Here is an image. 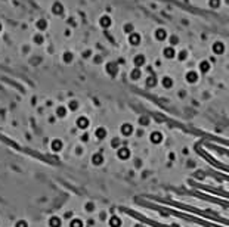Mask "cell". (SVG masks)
Masks as SVG:
<instances>
[{"label": "cell", "instance_id": "1", "mask_svg": "<svg viewBox=\"0 0 229 227\" xmlns=\"http://www.w3.org/2000/svg\"><path fill=\"white\" fill-rule=\"evenodd\" d=\"M52 12L55 15H61V13H64V4L61 3V1H55L52 4Z\"/></svg>", "mask_w": 229, "mask_h": 227}, {"label": "cell", "instance_id": "2", "mask_svg": "<svg viewBox=\"0 0 229 227\" xmlns=\"http://www.w3.org/2000/svg\"><path fill=\"white\" fill-rule=\"evenodd\" d=\"M99 24H101V27H104V28L111 27V24H112L111 16H109V15H102V16L99 18Z\"/></svg>", "mask_w": 229, "mask_h": 227}, {"label": "cell", "instance_id": "3", "mask_svg": "<svg viewBox=\"0 0 229 227\" xmlns=\"http://www.w3.org/2000/svg\"><path fill=\"white\" fill-rule=\"evenodd\" d=\"M49 226L50 227H61L62 226V220L58 217V215H53L49 218Z\"/></svg>", "mask_w": 229, "mask_h": 227}, {"label": "cell", "instance_id": "4", "mask_svg": "<svg viewBox=\"0 0 229 227\" xmlns=\"http://www.w3.org/2000/svg\"><path fill=\"white\" fill-rule=\"evenodd\" d=\"M62 140H59V139H55L52 140V143H50V148H52V151L53 152H59L61 149H62Z\"/></svg>", "mask_w": 229, "mask_h": 227}, {"label": "cell", "instance_id": "5", "mask_svg": "<svg viewBox=\"0 0 229 227\" xmlns=\"http://www.w3.org/2000/svg\"><path fill=\"white\" fill-rule=\"evenodd\" d=\"M106 71H108V74L115 75V74H117V71H118L117 64H115V62H108V64H106Z\"/></svg>", "mask_w": 229, "mask_h": 227}, {"label": "cell", "instance_id": "6", "mask_svg": "<svg viewBox=\"0 0 229 227\" xmlns=\"http://www.w3.org/2000/svg\"><path fill=\"white\" fill-rule=\"evenodd\" d=\"M129 41L132 43V44H139L141 43V34H138V33H132V34H129Z\"/></svg>", "mask_w": 229, "mask_h": 227}, {"label": "cell", "instance_id": "7", "mask_svg": "<svg viewBox=\"0 0 229 227\" xmlns=\"http://www.w3.org/2000/svg\"><path fill=\"white\" fill-rule=\"evenodd\" d=\"M35 27H37L38 30H46V28H47V21H46L44 18H40V19H37Z\"/></svg>", "mask_w": 229, "mask_h": 227}, {"label": "cell", "instance_id": "8", "mask_svg": "<svg viewBox=\"0 0 229 227\" xmlns=\"http://www.w3.org/2000/svg\"><path fill=\"white\" fill-rule=\"evenodd\" d=\"M166 37H167V31H166L164 28H157V30H155V38L164 40Z\"/></svg>", "mask_w": 229, "mask_h": 227}, {"label": "cell", "instance_id": "9", "mask_svg": "<svg viewBox=\"0 0 229 227\" xmlns=\"http://www.w3.org/2000/svg\"><path fill=\"white\" fill-rule=\"evenodd\" d=\"M77 125H78L80 128H86L89 125V120L86 117H78V118H77Z\"/></svg>", "mask_w": 229, "mask_h": 227}, {"label": "cell", "instance_id": "10", "mask_svg": "<svg viewBox=\"0 0 229 227\" xmlns=\"http://www.w3.org/2000/svg\"><path fill=\"white\" fill-rule=\"evenodd\" d=\"M213 50L216 53H223V50H225L223 43H222V41H216V43L213 44Z\"/></svg>", "mask_w": 229, "mask_h": 227}, {"label": "cell", "instance_id": "11", "mask_svg": "<svg viewBox=\"0 0 229 227\" xmlns=\"http://www.w3.org/2000/svg\"><path fill=\"white\" fill-rule=\"evenodd\" d=\"M133 62H135L136 67H141V65L145 64V56H143V55H136L135 59H133Z\"/></svg>", "mask_w": 229, "mask_h": 227}, {"label": "cell", "instance_id": "12", "mask_svg": "<svg viewBox=\"0 0 229 227\" xmlns=\"http://www.w3.org/2000/svg\"><path fill=\"white\" fill-rule=\"evenodd\" d=\"M132 130H133V127H132L130 124H124L123 127H121V131H123V134H126V136L132 134Z\"/></svg>", "mask_w": 229, "mask_h": 227}, {"label": "cell", "instance_id": "13", "mask_svg": "<svg viewBox=\"0 0 229 227\" xmlns=\"http://www.w3.org/2000/svg\"><path fill=\"white\" fill-rule=\"evenodd\" d=\"M65 114H67V108H65V106H58V108H56V115H58V117L62 118V117H65Z\"/></svg>", "mask_w": 229, "mask_h": 227}, {"label": "cell", "instance_id": "14", "mask_svg": "<svg viewBox=\"0 0 229 227\" xmlns=\"http://www.w3.org/2000/svg\"><path fill=\"white\" fill-rule=\"evenodd\" d=\"M186 78H188V81H189V83H194V81H197L198 75H197V72L191 71V72H188V74H186Z\"/></svg>", "mask_w": 229, "mask_h": 227}, {"label": "cell", "instance_id": "15", "mask_svg": "<svg viewBox=\"0 0 229 227\" xmlns=\"http://www.w3.org/2000/svg\"><path fill=\"white\" fill-rule=\"evenodd\" d=\"M123 30L126 33H129V34H132V33H135V27H133V24H130V22H127V24H124Z\"/></svg>", "mask_w": 229, "mask_h": 227}, {"label": "cell", "instance_id": "16", "mask_svg": "<svg viewBox=\"0 0 229 227\" xmlns=\"http://www.w3.org/2000/svg\"><path fill=\"white\" fill-rule=\"evenodd\" d=\"M164 56L166 58H173L175 56V49L173 47H166L164 49Z\"/></svg>", "mask_w": 229, "mask_h": 227}, {"label": "cell", "instance_id": "17", "mask_svg": "<svg viewBox=\"0 0 229 227\" xmlns=\"http://www.w3.org/2000/svg\"><path fill=\"white\" fill-rule=\"evenodd\" d=\"M95 134H96V137H98V139H104V137L106 136V130H105V128H98Z\"/></svg>", "mask_w": 229, "mask_h": 227}, {"label": "cell", "instance_id": "18", "mask_svg": "<svg viewBox=\"0 0 229 227\" xmlns=\"http://www.w3.org/2000/svg\"><path fill=\"white\" fill-rule=\"evenodd\" d=\"M130 77H132L133 80H138V78L141 77V70H139V68H135V70L130 72Z\"/></svg>", "mask_w": 229, "mask_h": 227}, {"label": "cell", "instance_id": "19", "mask_svg": "<svg viewBox=\"0 0 229 227\" xmlns=\"http://www.w3.org/2000/svg\"><path fill=\"white\" fill-rule=\"evenodd\" d=\"M43 40H44V38H43V35H41V34H34V37H33V41H34V43H37V44H41V43H43Z\"/></svg>", "mask_w": 229, "mask_h": 227}, {"label": "cell", "instance_id": "20", "mask_svg": "<svg viewBox=\"0 0 229 227\" xmlns=\"http://www.w3.org/2000/svg\"><path fill=\"white\" fill-rule=\"evenodd\" d=\"M209 6L213 7V9L219 7V6H220V0H209Z\"/></svg>", "mask_w": 229, "mask_h": 227}, {"label": "cell", "instance_id": "21", "mask_svg": "<svg viewBox=\"0 0 229 227\" xmlns=\"http://www.w3.org/2000/svg\"><path fill=\"white\" fill-rule=\"evenodd\" d=\"M62 58H64V62H71L74 56H72V53H71V52H65Z\"/></svg>", "mask_w": 229, "mask_h": 227}, {"label": "cell", "instance_id": "22", "mask_svg": "<svg viewBox=\"0 0 229 227\" xmlns=\"http://www.w3.org/2000/svg\"><path fill=\"white\" fill-rule=\"evenodd\" d=\"M70 227H83V221L81 220H72L70 223Z\"/></svg>", "mask_w": 229, "mask_h": 227}, {"label": "cell", "instance_id": "23", "mask_svg": "<svg viewBox=\"0 0 229 227\" xmlns=\"http://www.w3.org/2000/svg\"><path fill=\"white\" fill-rule=\"evenodd\" d=\"M68 108H70L71 111H75V109L78 108V102H77V100H70V103H68Z\"/></svg>", "mask_w": 229, "mask_h": 227}, {"label": "cell", "instance_id": "24", "mask_svg": "<svg viewBox=\"0 0 229 227\" xmlns=\"http://www.w3.org/2000/svg\"><path fill=\"white\" fill-rule=\"evenodd\" d=\"M163 84H164V87H170V86L173 84V81H172L169 77H164V78H163Z\"/></svg>", "mask_w": 229, "mask_h": 227}, {"label": "cell", "instance_id": "25", "mask_svg": "<svg viewBox=\"0 0 229 227\" xmlns=\"http://www.w3.org/2000/svg\"><path fill=\"white\" fill-rule=\"evenodd\" d=\"M121 224V221H120V218H117V217H114L112 220H111V226L112 227H120Z\"/></svg>", "mask_w": 229, "mask_h": 227}, {"label": "cell", "instance_id": "26", "mask_svg": "<svg viewBox=\"0 0 229 227\" xmlns=\"http://www.w3.org/2000/svg\"><path fill=\"white\" fill-rule=\"evenodd\" d=\"M15 227H28V223L25 220H19V221H17Z\"/></svg>", "mask_w": 229, "mask_h": 227}, {"label": "cell", "instance_id": "27", "mask_svg": "<svg viewBox=\"0 0 229 227\" xmlns=\"http://www.w3.org/2000/svg\"><path fill=\"white\" fill-rule=\"evenodd\" d=\"M155 83H157L155 77H149V78L146 80V84H148V86H155Z\"/></svg>", "mask_w": 229, "mask_h": 227}, {"label": "cell", "instance_id": "28", "mask_svg": "<svg viewBox=\"0 0 229 227\" xmlns=\"http://www.w3.org/2000/svg\"><path fill=\"white\" fill-rule=\"evenodd\" d=\"M127 155H129V152H127L126 149H121V151L118 152V157L121 158V159H126V158H127Z\"/></svg>", "mask_w": 229, "mask_h": 227}, {"label": "cell", "instance_id": "29", "mask_svg": "<svg viewBox=\"0 0 229 227\" xmlns=\"http://www.w3.org/2000/svg\"><path fill=\"white\" fill-rule=\"evenodd\" d=\"M200 67H201V71H204V72L209 71V68H210V67H209V62H201Z\"/></svg>", "mask_w": 229, "mask_h": 227}, {"label": "cell", "instance_id": "30", "mask_svg": "<svg viewBox=\"0 0 229 227\" xmlns=\"http://www.w3.org/2000/svg\"><path fill=\"white\" fill-rule=\"evenodd\" d=\"M177 41H179L177 35H170V43H172V44H176Z\"/></svg>", "mask_w": 229, "mask_h": 227}, {"label": "cell", "instance_id": "31", "mask_svg": "<svg viewBox=\"0 0 229 227\" xmlns=\"http://www.w3.org/2000/svg\"><path fill=\"white\" fill-rule=\"evenodd\" d=\"M92 161H93L95 164H101V162H102V158H101V157H95V158H92Z\"/></svg>", "mask_w": 229, "mask_h": 227}, {"label": "cell", "instance_id": "32", "mask_svg": "<svg viewBox=\"0 0 229 227\" xmlns=\"http://www.w3.org/2000/svg\"><path fill=\"white\" fill-rule=\"evenodd\" d=\"M179 58H180V59H185V58H186V52H185V50H182V52L179 53Z\"/></svg>", "mask_w": 229, "mask_h": 227}, {"label": "cell", "instance_id": "33", "mask_svg": "<svg viewBox=\"0 0 229 227\" xmlns=\"http://www.w3.org/2000/svg\"><path fill=\"white\" fill-rule=\"evenodd\" d=\"M0 31H2V24H0Z\"/></svg>", "mask_w": 229, "mask_h": 227}]
</instances>
